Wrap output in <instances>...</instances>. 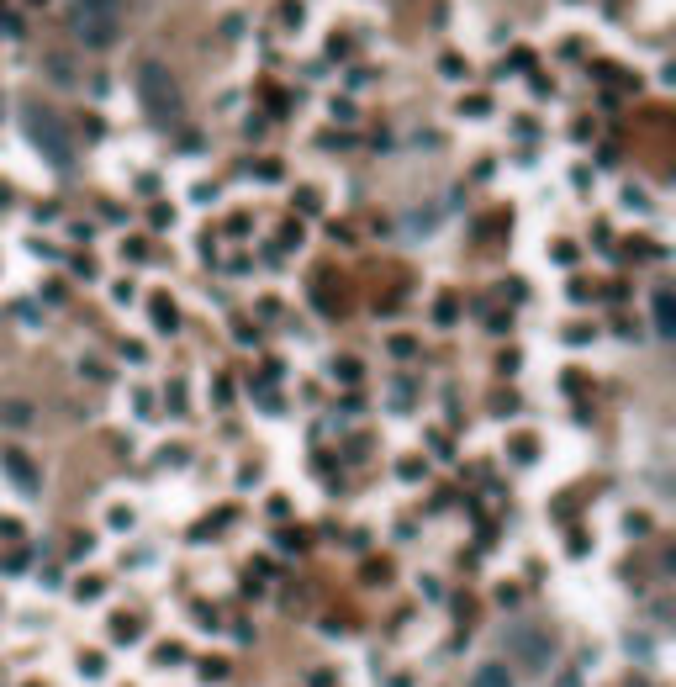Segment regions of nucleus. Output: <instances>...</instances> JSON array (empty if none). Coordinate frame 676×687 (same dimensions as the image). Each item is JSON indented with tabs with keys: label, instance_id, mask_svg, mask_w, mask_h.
<instances>
[{
	"label": "nucleus",
	"instance_id": "f257e3e1",
	"mask_svg": "<svg viewBox=\"0 0 676 687\" xmlns=\"http://www.w3.org/2000/svg\"><path fill=\"white\" fill-rule=\"evenodd\" d=\"M22 127H27L32 148L53 164V170H69V164H74V138H69V127L59 122V111H53V106H27L22 111Z\"/></svg>",
	"mask_w": 676,
	"mask_h": 687
},
{
	"label": "nucleus",
	"instance_id": "f03ea898",
	"mask_svg": "<svg viewBox=\"0 0 676 687\" xmlns=\"http://www.w3.org/2000/svg\"><path fill=\"white\" fill-rule=\"evenodd\" d=\"M138 96L148 106V117H159V122H175L180 111H185V96H180V80L169 74L159 59H143L138 64Z\"/></svg>",
	"mask_w": 676,
	"mask_h": 687
},
{
	"label": "nucleus",
	"instance_id": "7ed1b4c3",
	"mask_svg": "<svg viewBox=\"0 0 676 687\" xmlns=\"http://www.w3.org/2000/svg\"><path fill=\"white\" fill-rule=\"evenodd\" d=\"M74 37L85 48H111L122 37V6H90V0H80L74 6Z\"/></svg>",
	"mask_w": 676,
	"mask_h": 687
},
{
	"label": "nucleus",
	"instance_id": "20e7f679",
	"mask_svg": "<svg viewBox=\"0 0 676 687\" xmlns=\"http://www.w3.org/2000/svg\"><path fill=\"white\" fill-rule=\"evenodd\" d=\"M513 656H518V666H529V672H544L550 656H555V640L544 635V629H518V635H513Z\"/></svg>",
	"mask_w": 676,
	"mask_h": 687
},
{
	"label": "nucleus",
	"instance_id": "39448f33",
	"mask_svg": "<svg viewBox=\"0 0 676 687\" xmlns=\"http://www.w3.org/2000/svg\"><path fill=\"white\" fill-rule=\"evenodd\" d=\"M0 466H6L11 471V481H16V492H37V487H43V481H37V466H32V460L22 455V450H0Z\"/></svg>",
	"mask_w": 676,
	"mask_h": 687
},
{
	"label": "nucleus",
	"instance_id": "423d86ee",
	"mask_svg": "<svg viewBox=\"0 0 676 687\" xmlns=\"http://www.w3.org/2000/svg\"><path fill=\"white\" fill-rule=\"evenodd\" d=\"M471 687H513V666H507V661H481Z\"/></svg>",
	"mask_w": 676,
	"mask_h": 687
},
{
	"label": "nucleus",
	"instance_id": "0eeeda50",
	"mask_svg": "<svg viewBox=\"0 0 676 687\" xmlns=\"http://www.w3.org/2000/svg\"><path fill=\"white\" fill-rule=\"evenodd\" d=\"M671 291H655V333H661V339H671L676 333V318H671Z\"/></svg>",
	"mask_w": 676,
	"mask_h": 687
},
{
	"label": "nucleus",
	"instance_id": "6e6552de",
	"mask_svg": "<svg viewBox=\"0 0 676 687\" xmlns=\"http://www.w3.org/2000/svg\"><path fill=\"white\" fill-rule=\"evenodd\" d=\"M0 423H11V429H27V423H32V407H27V402H0Z\"/></svg>",
	"mask_w": 676,
	"mask_h": 687
},
{
	"label": "nucleus",
	"instance_id": "1a4fd4ad",
	"mask_svg": "<svg viewBox=\"0 0 676 687\" xmlns=\"http://www.w3.org/2000/svg\"><path fill=\"white\" fill-rule=\"evenodd\" d=\"M48 64H53V80H64V85L74 80V74H69V59H64V53H53V59H48Z\"/></svg>",
	"mask_w": 676,
	"mask_h": 687
},
{
	"label": "nucleus",
	"instance_id": "9d476101",
	"mask_svg": "<svg viewBox=\"0 0 676 687\" xmlns=\"http://www.w3.org/2000/svg\"><path fill=\"white\" fill-rule=\"evenodd\" d=\"M555 687H581V672H576V666H566V672L555 677Z\"/></svg>",
	"mask_w": 676,
	"mask_h": 687
},
{
	"label": "nucleus",
	"instance_id": "9b49d317",
	"mask_svg": "<svg viewBox=\"0 0 676 687\" xmlns=\"http://www.w3.org/2000/svg\"><path fill=\"white\" fill-rule=\"evenodd\" d=\"M0 111H6V96H0Z\"/></svg>",
	"mask_w": 676,
	"mask_h": 687
}]
</instances>
